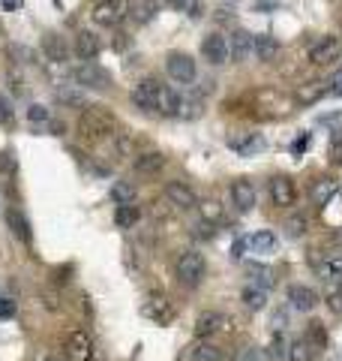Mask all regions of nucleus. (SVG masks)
I'll list each match as a JSON object with an SVG mask.
<instances>
[{
  "label": "nucleus",
  "mask_w": 342,
  "mask_h": 361,
  "mask_svg": "<svg viewBox=\"0 0 342 361\" xmlns=\"http://www.w3.org/2000/svg\"><path fill=\"white\" fill-rule=\"evenodd\" d=\"M123 18H127L123 0H99V4L94 6V21L99 27H118Z\"/></svg>",
  "instance_id": "39448f33"
},
{
  "label": "nucleus",
  "mask_w": 342,
  "mask_h": 361,
  "mask_svg": "<svg viewBox=\"0 0 342 361\" xmlns=\"http://www.w3.org/2000/svg\"><path fill=\"white\" fill-rule=\"evenodd\" d=\"M13 172H15V157L9 151H4L0 154V175H13Z\"/></svg>",
  "instance_id": "49530a36"
},
{
  "label": "nucleus",
  "mask_w": 342,
  "mask_h": 361,
  "mask_svg": "<svg viewBox=\"0 0 342 361\" xmlns=\"http://www.w3.org/2000/svg\"><path fill=\"white\" fill-rule=\"evenodd\" d=\"M0 6H4L6 13H18V9L25 6V0H0Z\"/></svg>",
  "instance_id": "864d4df0"
},
{
  "label": "nucleus",
  "mask_w": 342,
  "mask_h": 361,
  "mask_svg": "<svg viewBox=\"0 0 342 361\" xmlns=\"http://www.w3.org/2000/svg\"><path fill=\"white\" fill-rule=\"evenodd\" d=\"M246 247H249V238H237V241L232 244V250H228V256H232L234 262H237V259H243V250H246Z\"/></svg>",
  "instance_id": "09e8293b"
},
{
  "label": "nucleus",
  "mask_w": 342,
  "mask_h": 361,
  "mask_svg": "<svg viewBox=\"0 0 342 361\" xmlns=\"http://www.w3.org/2000/svg\"><path fill=\"white\" fill-rule=\"evenodd\" d=\"M159 13V0H135L129 6V16L135 25H147V21H153V16Z\"/></svg>",
  "instance_id": "a878e982"
},
{
  "label": "nucleus",
  "mask_w": 342,
  "mask_h": 361,
  "mask_svg": "<svg viewBox=\"0 0 342 361\" xmlns=\"http://www.w3.org/2000/svg\"><path fill=\"white\" fill-rule=\"evenodd\" d=\"M177 109H180V97L168 85H163V90H159L156 111H159V115H165V118H177Z\"/></svg>",
  "instance_id": "c85d7f7f"
},
{
  "label": "nucleus",
  "mask_w": 342,
  "mask_h": 361,
  "mask_svg": "<svg viewBox=\"0 0 342 361\" xmlns=\"http://www.w3.org/2000/svg\"><path fill=\"white\" fill-rule=\"evenodd\" d=\"M255 54V37L246 30H234L232 39H228V58H232L234 63H243Z\"/></svg>",
  "instance_id": "6e6552de"
},
{
  "label": "nucleus",
  "mask_w": 342,
  "mask_h": 361,
  "mask_svg": "<svg viewBox=\"0 0 342 361\" xmlns=\"http://www.w3.org/2000/svg\"><path fill=\"white\" fill-rule=\"evenodd\" d=\"M141 217V211L135 205H118V214H114V223L120 226V229H129V226H135Z\"/></svg>",
  "instance_id": "f704fd0d"
},
{
  "label": "nucleus",
  "mask_w": 342,
  "mask_h": 361,
  "mask_svg": "<svg viewBox=\"0 0 342 361\" xmlns=\"http://www.w3.org/2000/svg\"><path fill=\"white\" fill-rule=\"evenodd\" d=\"M228 148L241 157H253L258 151H265V139L255 133H241V135H228Z\"/></svg>",
  "instance_id": "dca6fc26"
},
{
  "label": "nucleus",
  "mask_w": 342,
  "mask_h": 361,
  "mask_svg": "<svg viewBox=\"0 0 342 361\" xmlns=\"http://www.w3.org/2000/svg\"><path fill=\"white\" fill-rule=\"evenodd\" d=\"M204 103H201V94H189V97H180V109H177V118L184 121H196L201 118Z\"/></svg>",
  "instance_id": "2f4dec72"
},
{
  "label": "nucleus",
  "mask_w": 342,
  "mask_h": 361,
  "mask_svg": "<svg viewBox=\"0 0 342 361\" xmlns=\"http://www.w3.org/2000/svg\"><path fill=\"white\" fill-rule=\"evenodd\" d=\"M135 196H139V190H135L132 180H114L111 184V202L114 205H135Z\"/></svg>",
  "instance_id": "bb28decb"
},
{
  "label": "nucleus",
  "mask_w": 342,
  "mask_h": 361,
  "mask_svg": "<svg viewBox=\"0 0 342 361\" xmlns=\"http://www.w3.org/2000/svg\"><path fill=\"white\" fill-rule=\"evenodd\" d=\"M42 54L51 63L63 66L66 61H70V45H66V39L61 37V33H45V37H42Z\"/></svg>",
  "instance_id": "2eb2a0df"
},
{
  "label": "nucleus",
  "mask_w": 342,
  "mask_h": 361,
  "mask_svg": "<svg viewBox=\"0 0 342 361\" xmlns=\"http://www.w3.org/2000/svg\"><path fill=\"white\" fill-rule=\"evenodd\" d=\"M334 148H336V151L342 148V130H336V133H334Z\"/></svg>",
  "instance_id": "13d9d810"
},
{
  "label": "nucleus",
  "mask_w": 342,
  "mask_h": 361,
  "mask_svg": "<svg viewBox=\"0 0 342 361\" xmlns=\"http://www.w3.org/2000/svg\"><path fill=\"white\" fill-rule=\"evenodd\" d=\"M201 54H204L208 63L222 66L228 61V39L222 37V33H208V37L201 39Z\"/></svg>",
  "instance_id": "9d476101"
},
{
  "label": "nucleus",
  "mask_w": 342,
  "mask_h": 361,
  "mask_svg": "<svg viewBox=\"0 0 342 361\" xmlns=\"http://www.w3.org/2000/svg\"><path fill=\"white\" fill-rule=\"evenodd\" d=\"M27 121L33 123V127H37V123H39V127H49V121H51V111L45 109V106H37V103H33V106L27 109Z\"/></svg>",
  "instance_id": "e433bc0d"
},
{
  "label": "nucleus",
  "mask_w": 342,
  "mask_h": 361,
  "mask_svg": "<svg viewBox=\"0 0 342 361\" xmlns=\"http://www.w3.org/2000/svg\"><path fill=\"white\" fill-rule=\"evenodd\" d=\"M270 358H289V343L282 341V334H273V341H270Z\"/></svg>",
  "instance_id": "79ce46f5"
},
{
  "label": "nucleus",
  "mask_w": 342,
  "mask_h": 361,
  "mask_svg": "<svg viewBox=\"0 0 342 361\" xmlns=\"http://www.w3.org/2000/svg\"><path fill=\"white\" fill-rule=\"evenodd\" d=\"M339 54H342V45L336 37H324V39H318L312 49H310V61L315 66H334L339 61Z\"/></svg>",
  "instance_id": "0eeeda50"
},
{
  "label": "nucleus",
  "mask_w": 342,
  "mask_h": 361,
  "mask_svg": "<svg viewBox=\"0 0 342 361\" xmlns=\"http://www.w3.org/2000/svg\"><path fill=\"white\" fill-rule=\"evenodd\" d=\"M37 361H57V358H54V355H39Z\"/></svg>",
  "instance_id": "bf43d9fd"
},
{
  "label": "nucleus",
  "mask_w": 342,
  "mask_h": 361,
  "mask_svg": "<svg viewBox=\"0 0 342 361\" xmlns=\"http://www.w3.org/2000/svg\"><path fill=\"white\" fill-rule=\"evenodd\" d=\"M289 361H315V346L310 337H300L289 346Z\"/></svg>",
  "instance_id": "473e14b6"
},
{
  "label": "nucleus",
  "mask_w": 342,
  "mask_h": 361,
  "mask_svg": "<svg viewBox=\"0 0 342 361\" xmlns=\"http://www.w3.org/2000/svg\"><path fill=\"white\" fill-rule=\"evenodd\" d=\"M232 202H234V208L237 211H253L258 205V193H255V184L253 180H246V178H237L234 184H232Z\"/></svg>",
  "instance_id": "9b49d317"
},
{
  "label": "nucleus",
  "mask_w": 342,
  "mask_h": 361,
  "mask_svg": "<svg viewBox=\"0 0 342 361\" xmlns=\"http://www.w3.org/2000/svg\"><path fill=\"white\" fill-rule=\"evenodd\" d=\"M249 247H253L255 253H273V247H277V235L270 229H261L255 235H249Z\"/></svg>",
  "instance_id": "72a5a7b5"
},
{
  "label": "nucleus",
  "mask_w": 342,
  "mask_h": 361,
  "mask_svg": "<svg viewBox=\"0 0 342 361\" xmlns=\"http://www.w3.org/2000/svg\"><path fill=\"white\" fill-rule=\"evenodd\" d=\"M310 142H312V135H310V133L300 135V139H294V145H291V154H294V157H300L306 148H310Z\"/></svg>",
  "instance_id": "8fccbe9b"
},
{
  "label": "nucleus",
  "mask_w": 342,
  "mask_h": 361,
  "mask_svg": "<svg viewBox=\"0 0 342 361\" xmlns=\"http://www.w3.org/2000/svg\"><path fill=\"white\" fill-rule=\"evenodd\" d=\"M6 226L13 229V235H15L18 241L30 244V238H33V235H30V223H27V217H25V214H21L18 208H9V211H6Z\"/></svg>",
  "instance_id": "5701e85b"
},
{
  "label": "nucleus",
  "mask_w": 342,
  "mask_h": 361,
  "mask_svg": "<svg viewBox=\"0 0 342 361\" xmlns=\"http://www.w3.org/2000/svg\"><path fill=\"white\" fill-rule=\"evenodd\" d=\"M303 232H306V217L303 214H294V217L285 220V235H289V238H300Z\"/></svg>",
  "instance_id": "c9c22d12"
},
{
  "label": "nucleus",
  "mask_w": 342,
  "mask_h": 361,
  "mask_svg": "<svg viewBox=\"0 0 342 361\" xmlns=\"http://www.w3.org/2000/svg\"><path fill=\"white\" fill-rule=\"evenodd\" d=\"M204 271H208V265H204V256L198 250H184L177 256L175 262V274H177V283L186 286V289H196L201 280H204Z\"/></svg>",
  "instance_id": "f03ea898"
},
{
  "label": "nucleus",
  "mask_w": 342,
  "mask_h": 361,
  "mask_svg": "<svg viewBox=\"0 0 342 361\" xmlns=\"http://www.w3.org/2000/svg\"><path fill=\"white\" fill-rule=\"evenodd\" d=\"M42 301H45V307H49V310H61V298H57V292L45 289L42 292Z\"/></svg>",
  "instance_id": "3c124183"
},
{
  "label": "nucleus",
  "mask_w": 342,
  "mask_h": 361,
  "mask_svg": "<svg viewBox=\"0 0 342 361\" xmlns=\"http://www.w3.org/2000/svg\"><path fill=\"white\" fill-rule=\"evenodd\" d=\"M234 361H267V355H265V353H261V349H258V346H246V349H243V353H241V355H237Z\"/></svg>",
  "instance_id": "a18cd8bd"
},
{
  "label": "nucleus",
  "mask_w": 342,
  "mask_h": 361,
  "mask_svg": "<svg viewBox=\"0 0 342 361\" xmlns=\"http://www.w3.org/2000/svg\"><path fill=\"white\" fill-rule=\"evenodd\" d=\"M168 6H175V9H184V13H189L192 18L201 16V0H165Z\"/></svg>",
  "instance_id": "a19ab883"
},
{
  "label": "nucleus",
  "mask_w": 342,
  "mask_h": 361,
  "mask_svg": "<svg viewBox=\"0 0 342 361\" xmlns=\"http://www.w3.org/2000/svg\"><path fill=\"white\" fill-rule=\"evenodd\" d=\"M163 166H165V157L159 151H147V154L135 157V172L139 175H156Z\"/></svg>",
  "instance_id": "b1692460"
},
{
  "label": "nucleus",
  "mask_w": 342,
  "mask_h": 361,
  "mask_svg": "<svg viewBox=\"0 0 342 361\" xmlns=\"http://www.w3.org/2000/svg\"><path fill=\"white\" fill-rule=\"evenodd\" d=\"M289 301H291V307L294 310H300V313H312L315 307H318V292L312 289V286H303V283H294L291 289H289Z\"/></svg>",
  "instance_id": "4468645a"
},
{
  "label": "nucleus",
  "mask_w": 342,
  "mask_h": 361,
  "mask_svg": "<svg viewBox=\"0 0 342 361\" xmlns=\"http://www.w3.org/2000/svg\"><path fill=\"white\" fill-rule=\"evenodd\" d=\"M324 94H330V82H322V78H312V82H306L298 87V103L303 106H312L318 103Z\"/></svg>",
  "instance_id": "aec40b11"
},
{
  "label": "nucleus",
  "mask_w": 342,
  "mask_h": 361,
  "mask_svg": "<svg viewBox=\"0 0 342 361\" xmlns=\"http://www.w3.org/2000/svg\"><path fill=\"white\" fill-rule=\"evenodd\" d=\"M99 49H102V45H99V37H96V33L82 30V33L75 37V54H78L82 61H94L96 54H99Z\"/></svg>",
  "instance_id": "412c9836"
},
{
  "label": "nucleus",
  "mask_w": 342,
  "mask_h": 361,
  "mask_svg": "<svg viewBox=\"0 0 342 361\" xmlns=\"http://www.w3.org/2000/svg\"><path fill=\"white\" fill-rule=\"evenodd\" d=\"M330 94H336V97H342V73L334 78V82H330Z\"/></svg>",
  "instance_id": "4d7b16f0"
},
{
  "label": "nucleus",
  "mask_w": 342,
  "mask_h": 361,
  "mask_svg": "<svg viewBox=\"0 0 342 361\" xmlns=\"http://www.w3.org/2000/svg\"><path fill=\"white\" fill-rule=\"evenodd\" d=\"M285 322H289V316H285V310H279L277 316H273V329H277V331H282V329H285Z\"/></svg>",
  "instance_id": "6e6d98bb"
},
{
  "label": "nucleus",
  "mask_w": 342,
  "mask_h": 361,
  "mask_svg": "<svg viewBox=\"0 0 342 361\" xmlns=\"http://www.w3.org/2000/svg\"><path fill=\"white\" fill-rule=\"evenodd\" d=\"M165 70L177 85H192L196 82V61H192L189 54H184V51H171L168 61H165Z\"/></svg>",
  "instance_id": "20e7f679"
},
{
  "label": "nucleus",
  "mask_w": 342,
  "mask_h": 361,
  "mask_svg": "<svg viewBox=\"0 0 342 361\" xmlns=\"http://www.w3.org/2000/svg\"><path fill=\"white\" fill-rule=\"evenodd\" d=\"M114 148H118V157H135V139L127 133H120L118 139H114Z\"/></svg>",
  "instance_id": "58836bf2"
},
{
  "label": "nucleus",
  "mask_w": 342,
  "mask_h": 361,
  "mask_svg": "<svg viewBox=\"0 0 342 361\" xmlns=\"http://www.w3.org/2000/svg\"><path fill=\"white\" fill-rule=\"evenodd\" d=\"M324 304H327V310L334 313V316H342V289H334V292H327Z\"/></svg>",
  "instance_id": "37998d69"
},
{
  "label": "nucleus",
  "mask_w": 342,
  "mask_h": 361,
  "mask_svg": "<svg viewBox=\"0 0 342 361\" xmlns=\"http://www.w3.org/2000/svg\"><path fill=\"white\" fill-rule=\"evenodd\" d=\"M72 78H75V85L84 90H108L111 87V75L102 70V66H96L94 61H84L82 66H75Z\"/></svg>",
  "instance_id": "7ed1b4c3"
},
{
  "label": "nucleus",
  "mask_w": 342,
  "mask_h": 361,
  "mask_svg": "<svg viewBox=\"0 0 342 361\" xmlns=\"http://www.w3.org/2000/svg\"><path fill=\"white\" fill-rule=\"evenodd\" d=\"M141 313L147 316V319H153L156 325H168L171 319H175V307H171L165 298H151L141 307Z\"/></svg>",
  "instance_id": "a211bd4d"
},
{
  "label": "nucleus",
  "mask_w": 342,
  "mask_h": 361,
  "mask_svg": "<svg viewBox=\"0 0 342 361\" xmlns=\"http://www.w3.org/2000/svg\"><path fill=\"white\" fill-rule=\"evenodd\" d=\"M196 235H198V238H208V241H210L213 235H216V226H213V220L204 217V220L198 223V232H196Z\"/></svg>",
  "instance_id": "de8ad7c7"
},
{
  "label": "nucleus",
  "mask_w": 342,
  "mask_h": 361,
  "mask_svg": "<svg viewBox=\"0 0 342 361\" xmlns=\"http://www.w3.org/2000/svg\"><path fill=\"white\" fill-rule=\"evenodd\" d=\"M318 271H322L324 280H336V283H342V259H327Z\"/></svg>",
  "instance_id": "4c0bfd02"
},
{
  "label": "nucleus",
  "mask_w": 342,
  "mask_h": 361,
  "mask_svg": "<svg viewBox=\"0 0 342 361\" xmlns=\"http://www.w3.org/2000/svg\"><path fill=\"white\" fill-rule=\"evenodd\" d=\"M246 277L253 280L255 286H273V280H277V274H273V268L265 265V262H246Z\"/></svg>",
  "instance_id": "cd10ccee"
},
{
  "label": "nucleus",
  "mask_w": 342,
  "mask_h": 361,
  "mask_svg": "<svg viewBox=\"0 0 342 361\" xmlns=\"http://www.w3.org/2000/svg\"><path fill=\"white\" fill-rule=\"evenodd\" d=\"M270 199H273V205H279V208L294 205V199H298L294 180H291V178H285V175L270 178Z\"/></svg>",
  "instance_id": "f8f14e48"
},
{
  "label": "nucleus",
  "mask_w": 342,
  "mask_h": 361,
  "mask_svg": "<svg viewBox=\"0 0 342 361\" xmlns=\"http://www.w3.org/2000/svg\"><path fill=\"white\" fill-rule=\"evenodd\" d=\"M204 217L216 220V217H220V205H216V202H208V205H204Z\"/></svg>",
  "instance_id": "5fc2aeb1"
},
{
  "label": "nucleus",
  "mask_w": 342,
  "mask_h": 361,
  "mask_svg": "<svg viewBox=\"0 0 342 361\" xmlns=\"http://www.w3.org/2000/svg\"><path fill=\"white\" fill-rule=\"evenodd\" d=\"M255 58L261 61V63H273L279 58V39L277 37H258L255 39Z\"/></svg>",
  "instance_id": "393cba45"
},
{
  "label": "nucleus",
  "mask_w": 342,
  "mask_h": 361,
  "mask_svg": "<svg viewBox=\"0 0 342 361\" xmlns=\"http://www.w3.org/2000/svg\"><path fill=\"white\" fill-rule=\"evenodd\" d=\"M310 196H312L315 205H327V202L336 196V180H330V178H318L315 184H312V190H310Z\"/></svg>",
  "instance_id": "7c9ffc66"
},
{
  "label": "nucleus",
  "mask_w": 342,
  "mask_h": 361,
  "mask_svg": "<svg viewBox=\"0 0 342 361\" xmlns=\"http://www.w3.org/2000/svg\"><path fill=\"white\" fill-rule=\"evenodd\" d=\"M78 133L87 142H99L108 139L114 133V115L106 106H84L82 115H78Z\"/></svg>",
  "instance_id": "f257e3e1"
},
{
  "label": "nucleus",
  "mask_w": 342,
  "mask_h": 361,
  "mask_svg": "<svg viewBox=\"0 0 342 361\" xmlns=\"http://www.w3.org/2000/svg\"><path fill=\"white\" fill-rule=\"evenodd\" d=\"M159 90H163V82H156V78H141V82L135 85V90H132V103L139 106L141 111H156Z\"/></svg>",
  "instance_id": "423d86ee"
},
{
  "label": "nucleus",
  "mask_w": 342,
  "mask_h": 361,
  "mask_svg": "<svg viewBox=\"0 0 342 361\" xmlns=\"http://www.w3.org/2000/svg\"><path fill=\"white\" fill-rule=\"evenodd\" d=\"M222 358V349L210 343L208 337H198L192 346H186V353H184V361H220Z\"/></svg>",
  "instance_id": "f3484780"
},
{
  "label": "nucleus",
  "mask_w": 342,
  "mask_h": 361,
  "mask_svg": "<svg viewBox=\"0 0 342 361\" xmlns=\"http://www.w3.org/2000/svg\"><path fill=\"white\" fill-rule=\"evenodd\" d=\"M312 341V346H324L327 343V331H324V325L322 322H312L310 325V334H306Z\"/></svg>",
  "instance_id": "c03bdc74"
},
{
  "label": "nucleus",
  "mask_w": 342,
  "mask_h": 361,
  "mask_svg": "<svg viewBox=\"0 0 342 361\" xmlns=\"http://www.w3.org/2000/svg\"><path fill=\"white\" fill-rule=\"evenodd\" d=\"M0 211H4V199H0Z\"/></svg>",
  "instance_id": "052dcab7"
},
{
  "label": "nucleus",
  "mask_w": 342,
  "mask_h": 361,
  "mask_svg": "<svg viewBox=\"0 0 342 361\" xmlns=\"http://www.w3.org/2000/svg\"><path fill=\"white\" fill-rule=\"evenodd\" d=\"M225 325H228V319H225L222 313L208 310V313H201L198 319H196V334L198 337H213L216 331H225Z\"/></svg>",
  "instance_id": "6ab92c4d"
},
{
  "label": "nucleus",
  "mask_w": 342,
  "mask_h": 361,
  "mask_svg": "<svg viewBox=\"0 0 342 361\" xmlns=\"http://www.w3.org/2000/svg\"><path fill=\"white\" fill-rule=\"evenodd\" d=\"M13 123H15V109L4 94H0V127H13Z\"/></svg>",
  "instance_id": "ea45409f"
},
{
  "label": "nucleus",
  "mask_w": 342,
  "mask_h": 361,
  "mask_svg": "<svg viewBox=\"0 0 342 361\" xmlns=\"http://www.w3.org/2000/svg\"><path fill=\"white\" fill-rule=\"evenodd\" d=\"M241 301L246 304L249 310H265V307H267V289L249 283V286L241 292Z\"/></svg>",
  "instance_id": "c756f323"
},
{
  "label": "nucleus",
  "mask_w": 342,
  "mask_h": 361,
  "mask_svg": "<svg viewBox=\"0 0 342 361\" xmlns=\"http://www.w3.org/2000/svg\"><path fill=\"white\" fill-rule=\"evenodd\" d=\"M165 199L175 208H184V211L198 205V199H196V193H192V187H186L184 180H168V184H165Z\"/></svg>",
  "instance_id": "ddd939ff"
},
{
  "label": "nucleus",
  "mask_w": 342,
  "mask_h": 361,
  "mask_svg": "<svg viewBox=\"0 0 342 361\" xmlns=\"http://www.w3.org/2000/svg\"><path fill=\"white\" fill-rule=\"evenodd\" d=\"M13 313H15V301L0 298V319H6V316H13Z\"/></svg>",
  "instance_id": "603ef678"
},
{
  "label": "nucleus",
  "mask_w": 342,
  "mask_h": 361,
  "mask_svg": "<svg viewBox=\"0 0 342 361\" xmlns=\"http://www.w3.org/2000/svg\"><path fill=\"white\" fill-rule=\"evenodd\" d=\"M54 99H57V106H63V109H84L87 106L84 87H57Z\"/></svg>",
  "instance_id": "4be33fe9"
},
{
  "label": "nucleus",
  "mask_w": 342,
  "mask_h": 361,
  "mask_svg": "<svg viewBox=\"0 0 342 361\" xmlns=\"http://www.w3.org/2000/svg\"><path fill=\"white\" fill-rule=\"evenodd\" d=\"M63 353L70 361H90L94 358V341H90L87 331H72L70 337H66Z\"/></svg>",
  "instance_id": "1a4fd4ad"
}]
</instances>
